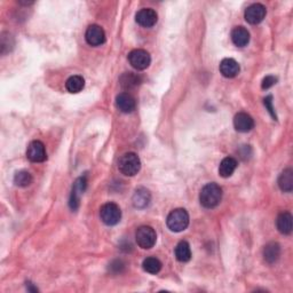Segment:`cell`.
<instances>
[{"instance_id": "2", "label": "cell", "mask_w": 293, "mask_h": 293, "mask_svg": "<svg viewBox=\"0 0 293 293\" xmlns=\"http://www.w3.org/2000/svg\"><path fill=\"white\" fill-rule=\"evenodd\" d=\"M166 225L171 232L181 233L189 226V214L185 208H175L167 215Z\"/></svg>"}, {"instance_id": "12", "label": "cell", "mask_w": 293, "mask_h": 293, "mask_svg": "<svg viewBox=\"0 0 293 293\" xmlns=\"http://www.w3.org/2000/svg\"><path fill=\"white\" fill-rule=\"evenodd\" d=\"M116 107L124 114H131L136 108V101L133 96L124 92L116 96Z\"/></svg>"}, {"instance_id": "17", "label": "cell", "mask_w": 293, "mask_h": 293, "mask_svg": "<svg viewBox=\"0 0 293 293\" xmlns=\"http://www.w3.org/2000/svg\"><path fill=\"white\" fill-rule=\"evenodd\" d=\"M133 205L136 208H145L150 204V200H152V195H150V191L145 188H139L136 189L135 192L133 195Z\"/></svg>"}, {"instance_id": "23", "label": "cell", "mask_w": 293, "mask_h": 293, "mask_svg": "<svg viewBox=\"0 0 293 293\" xmlns=\"http://www.w3.org/2000/svg\"><path fill=\"white\" fill-rule=\"evenodd\" d=\"M84 87H85V79L82 76H71L65 83V89L68 90L69 93L76 94L82 92Z\"/></svg>"}, {"instance_id": "26", "label": "cell", "mask_w": 293, "mask_h": 293, "mask_svg": "<svg viewBox=\"0 0 293 293\" xmlns=\"http://www.w3.org/2000/svg\"><path fill=\"white\" fill-rule=\"evenodd\" d=\"M109 266H110V267H109V269H110L112 273L118 274V273H121V271L124 270L125 263L121 260H114Z\"/></svg>"}, {"instance_id": "3", "label": "cell", "mask_w": 293, "mask_h": 293, "mask_svg": "<svg viewBox=\"0 0 293 293\" xmlns=\"http://www.w3.org/2000/svg\"><path fill=\"white\" fill-rule=\"evenodd\" d=\"M141 169V161L139 156L134 153H126L119 158L118 170L121 174L126 177H134L139 173Z\"/></svg>"}, {"instance_id": "13", "label": "cell", "mask_w": 293, "mask_h": 293, "mask_svg": "<svg viewBox=\"0 0 293 293\" xmlns=\"http://www.w3.org/2000/svg\"><path fill=\"white\" fill-rule=\"evenodd\" d=\"M234 127L237 132L246 133L250 132L251 129L254 127V120L252 117L246 112H238V114L234 117Z\"/></svg>"}, {"instance_id": "5", "label": "cell", "mask_w": 293, "mask_h": 293, "mask_svg": "<svg viewBox=\"0 0 293 293\" xmlns=\"http://www.w3.org/2000/svg\"><path fill=\"white\" fill-rule=\"evenodd\" d=\"M100 217L102 223L107 226H116L121 219V211L118 205L115 203H107L100 208Z\"/></svg>"}, {"instance_id": "10", "label": "cell", "mask_w": 293, "mask_h": 293, "mask_svg": "<svg viewBox=\"0 0 293 293\" xmlns=\"http://www.w3.org/2000/svg\"><path fill=\"white\" fill-rule=\"evenodd\" d=\"M267 10L266 7L261 5V4H252V5L249 6L245 10V20L246 22L250 24H259L261 23L263 19L266 18Z\"/></svg>"}, {"instance_id": "6", "label": "cell", "mask_w": 293, "mask_h": 293, "mask_svg": "<svg viewBox=\"0 0 293 293\" xmlns=\"http://www.w3.org/2000/svg\"><path fill=\"white\" fill-rule=\"evenodd\" d=\"M128 62L134 69L144 70L152 63V57L144 49H134L128 54Z\"/></svg>"}, {"instance_id": "20", "label": "cell", "mask_w": 293, "mask_h": 293, "mask_svg": "<svg viewBox=\"0 0 293 293\" xmlns=\"http://www.w3.org/2000/svg\"><path fill=\"white\" fill-rule=\"evenodd\" d=\"M278 187L284 192H291L293 190V171L291 169L284 170L278 177Z\"/></svg>"}, {"instance_id": "11", "label": "cell", "mask_w": 293, "mask_h": 293, "mask_svg": "<svg viewBox=\"0 0 293 293\" xmlns=\"http://www.w3.org/2000/svg\"><path fill=\"white\" fill-rule=\"evenodd\" d=\"M158 15L153 8H142L135 15V21L139 26L143 28H152L157 23Z\"/></svg>"}, {"instance_id": "24", "label": "cell", "mask_w": 293, "mask_h": 293, "mask_svg": "<svg viewBox=\"0 0 293 293\" xmlns=\"http://www.w3.org/2000/svg\"><path fill=\"white\" fill-rule=\"evenodd\" d=\"M142 267L143 269L149 274H158L162 269V262L158 260L157 258L155 257H149L143 260V263H142Z\"/></svg>"}, {"instance_id": "15", "label": "cell", "mask_w": 293, "mask_h": 293, "mask_svg": "<svg viewBox=\"0 0 293 293\" xmlns=\"http://www.w3.org/2000/svg\"><path fill=\"white\" fill-rule=\"evenodd\" d=\"M232 41L237 47H244L250 43V32L244 27H236L232 31Z\"/></svg>"}, {"instance_id": "18", "label": "cell", "mask_w": 293, "mask_h": 293, "mask_svg": "<svg viewBox=\"0 0 293 293\" xmlns=\"http://www.w3.org/2000/svg\"><path fill=\"white\" fill-rule=\"evenodd\" d=\"M280 257V246L278 243L270 242L263 248V259L267 263H275Z\"/></svg>"}, {"instance_id": "27", "label": "cell", "mask_w": 293, "mask_h": 293, "mask_svg": "<svg viewBox=\"0 0 293 293\" xmlns=\"http://www.w3.org/2000/svg\"><path fill=\"white\" fill-rule=\"evenodd\" d=\"M276 83H277V78H276L275 76L265 77L262 81V84H261L262 90H269L270 87H273Z\"/></svg>"}, {"instance_id": "4", "label": "cell", "mask_w": 293, "mask_h": 293, "mask_svg": "<svg viewBox=\"0 0 293 293\" xmlns=\"http://www.w3.org/2000/svg\"><path fill=\"white\" fill-rule=\"evenodd\" d=\"M156 240L157 235L153 227L141 226V227L137 228L135 233V241L141 249L149 250L154 248V245L156 244Z\"/></svg>"}, {"instance_id": "14", "label": "cell", "mask_w": 293, "mask_h": 293, "mask_svg": "<svg viewBox=\"0 0 293 293\" xmlns=\"http://www.w3.org/2000/svg\"><path fill=\"white\" fill-rule=\"evenodd\" d=\"M220 72L226 78H235L240 74V64L234 58H224L220 63Z\"/></svg>"}, {"instance_id": "25", "label": "cell", "mask_w": 293, "mask_h": 293, "mask_svg": "<svg viewBox=\"0 0 293 293\" xmlns=\"http://www.w3.org/2000/svg\"><path fill=\"white\" fill-rule=\"evenodd\" d=\"M14 183L18 187H28L32 183V175L28 171H19L14 175Z\"/></svg>"}, {"instance_id": "19", "label": "cell", "mask_w": 293, "mask_h": 293, "mask_svg": "<svg viewBox=\"0 0 293 293\" xmlns=\"http://www.w3.org/2000/svg\"><path fill=\"white\" fill-rule=\"evenodd\" d=\"M237 169V161L233 157H226L220 163L219 166V174L223 178L232 177L233 173L235 172Z\"/></svg>"}, {"instance_id": "8", "label": "cell", "mask_w": 293, "mask_h": 293, "mask_svg": "<svg viewBox=\"0 0 293 293\" xmlns=\"http://www.w3.org/2000/svg\"><path fill=\"white\" fill-rule=\"evenodd\" d=\"M27 157L32 163H43L47 160V154L43 142L38 140L30 142L27 149Z\"/></svg>"}, {"instance_id": "9", "label": "cell", "mask_w": 293, "mask_h": 293, "mask_svg": "<svg viewBox=\"0 0 293 293\" xmlns=\"http://www.w3.org/2000/svg\"><path fill=\"white\" fill-rule=\"evenodd\" d=\"M85 39L89 45L93 46V47H98V46H101L106 43V32L98 24H92V26L87 28Z\"/></svg>"}, {"instance_id": "21", "label": "cell", "mask_w": 293, "mask_h": 293, "mask_svg": "<svg viewBox=\"0 0 293 293\" xmlns=\"http://www.w3.org/2000/svg\"><path fill=\"white\" fill-rule=\"evenodd\" d=\"M175 258L180 262H188L191 259V250L189 243L186 241H181L175 248Z\"/></svg>"}, {"instance_id": "1", "label": "cell", "mask_w": 293, "mask_h": 293, "mask_svg": "<svg viewBox=\"0 0 293 293\" xmlns=\"http://www.w3.org/2000/svg\"><path fill=\"white\" fill-rule=\"evenodd\" d=\"M223 199V189L214 182L207 183L199 194V202L205 208H214Z\"/></svg>"}, {"instance_id": "29", "label": "cell", "mask_w": 293, "mask_h": 293, "mask_svg": "<svg viewBox=\"0 0 293 293\" xmlns=\"http://www.w3.org/2000/svg\"><path fill=\"white\" fill-rule=\"evenodd\" d=\"M27 288H28V291H31V292H38V288L33 286L31 283H27Z\"/></svg>"}, {"instance_id": "16", "label": "cell", "mask_w": 293, "mask_h": 293, "mask_svg": "<svg viewBox=\"0 0 293 293\" xmlns=\"http://www.w3.org/2000/svg\"><path fill=\"white\" fill-rule=\"evenodd\" d=\"M292 220L293 217L290 212L284 211L279 213L277 220H276V226H277L278 232L283 234V235H290L292 233Z\"/></svg>"}, {"instance_id": "7", "label": "cell", "mask_w": 293, "mask_h": 293, "mask_svg": "<svg viewBox=\"0 0 293 293\" xmlns=\"http://www.w3.org/2000/svg\"><path fill=\"white\" fill-rule=\"evenodd\" d=\"M86 187H87V179L85 175L78 178L76 181H75L72 186V191H71V195H70V200H69L70 208L72 211L78 210L79 204H81V196L84 194Z\"/></svg>"}, {"instance_id": "28", "label": "cell", "mask_w": 293, "mask_h": 293, "mask_svg": "<svg viewBox=\"0 0 293 293\" xmlns=\"http://www.w3.org/2000/svg\"><path fill=\"white\" fill-rule=\"evenodd\" d=\"M263 103H265V106L268 109V111H269L271 117H273L275 120L277 119V117H276V114H275V110H274V107H273V96L268 95L267 98H265V100H263Z\"/></svg>"}, {"instance_id": "22", "label": "cell", "mask_w": 293, "mask_h": 293, "mask_svg": "<svg viewBox=\"0 0 293 293\" xmlns=\"http://www.w3.org/2000/svg\"><path fill=\"white\" fill-rule=\"evenodd\" d=\"M141 81L142 79L139 75L133 74V72H125L123 76L120 77L119 83L123 89L129 90V89H134V87H136L137 85H140Z\"/></svg>"}]
</instances>
